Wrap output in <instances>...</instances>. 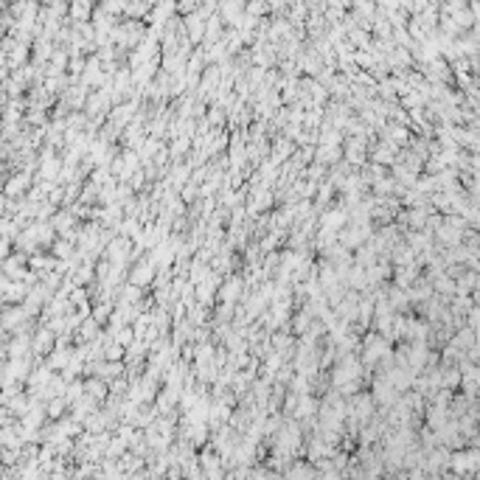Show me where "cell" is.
Segmentation results:
<instances>
[{"label":"cell","mask_w":480,"mask_h":480,"mask_svg":"<svg viewBox=\"0 0 480 480\" xmlns=\"http://www.w3.org/2000/svg\"><path fill=\"white\" fill-rule=\"evenodd\" d=\"M25 189H28V177H23V174H20V177H14V180L8 183V191H6V194H8V197H17V194H23Z\"/></svg>","instance_id":"3"},{"label":"cell","mask_w":480,"mask_h":480,"mask_svg":"<svg viewBox=\"0 0 480 480\" xmlns=\"http://www.w3.org/2000/svg\"><path fill=\"white\" fill-rule=\"evenodd\" d=\"M31 348L37 351V354H48V351H54V329H45L40 331L37 337H34Z\"/></svg>","instance_id":"1"},{"label":"cell","mask_w":480,"mask_h":480,"mask_svg":"<svg viewBox=\"0 0 480 480\" xmlns=\"http://www.w3.org/2000/svg\"><path fill=\"white\" fill-rule=\"evenodd\" d=\"M85 393L93 396L96 401H101L104 396H107V385H104V379L93 374V379H87V382H85Z\"/></svg>","instance_id":"2"},{"label":"cell","mask_w":480,"mask_h":480,"mask_svg":"<svg viewBox=\"0 0 480 480\" xmlns=\"http://www.w3.org/2000/svg\"><path fill=\"white\" fill-rule=\"evenodd\" d=\"M28 267H31V270H42V267L51 270V267H56V261L48 259V256H45V259H42V256H37V259H28Z\"/></svg>","instance_id":"4"}]
</instances>
